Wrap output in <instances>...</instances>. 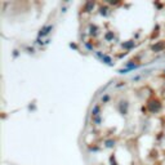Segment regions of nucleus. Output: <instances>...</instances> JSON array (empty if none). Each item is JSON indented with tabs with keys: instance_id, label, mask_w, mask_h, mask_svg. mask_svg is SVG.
I'll return each mask as SVG.
<instances>
[{
	"instance_id": "nucleus-1",
	"label": "nucleus",
	"mask_w": 165,
	"mask_h": 165,
	"mask_svg": "<svg viewBox=\"0 0 165 165\" xmlns=\"http://www.w3.org/2000/svg\"><path fill=\"white\" fill-rule=\"evenodd\" d=\"M92 3L82 13V35L115 61L146 63L165 54V3Z\"/></svg>"
}]
</instances>
